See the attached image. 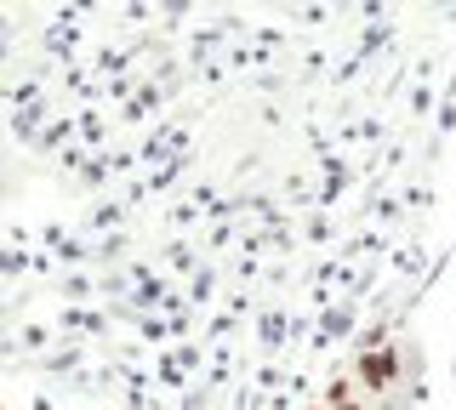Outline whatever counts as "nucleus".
Instances as JSON below:
<instances>
[{"mask_svg":"<svg viewBox=\"0 0 456 410\" xmlns=\"http://www.w3.org/2000/svg\"><path fill=\"white\" fill-rule=\"evenodd\" d=\"M354 382L365 388V399L370 393H388L394 382H399V348H370V353H354Z\"/></svg>","mask_w":456,"mask_h":410,"instance_id":"obj_1","label":"nucleus"},{"mask_svg":"<svg viewBox=\"0 0 456 410\" xmlns=\"http://www.w3.org/2000/svg\"><path fill=\"white\" fill-rule=\"evenodd\" d=\"M354 399H360V382H354V376H331V382H325V393H320L325 410H342V405H354Z\"/></svg>","mask_w":456,"mask_h":410,"instance_id":"obj_2","label":"nucleus"},{"mask_svg":"<svg viewBox=\"0 0 456 410\" xmlns=\"http://www.w3.org/2000/svg\"><path fill=\"white\" fill-rule=\"evenodd\" d=\"M370 348H388V325H370V331H360V348H354V353H370Z\"/></svg>","mask_w":456,"mask_h":410,"instance_id":"obj_3","label":"nucleus"},{"mask_svg":"<svg viewBox=\"0 0 456 410\" xmlns=\"http://www.w3.org/2000/svg\"><path fill=\"white\" fill-rule=\"evenodd\" d=\"M342 410H370V405H365V399H354V405H342Z\"/></svg>","mask_w":456,"mask_h":410,"instance_id":"obj_4","label":"nucleus"},{"mask_svg":"<svg viewBox=\"0 0 456 410\" xmlns=\"http://www.w3.org/2000/svg\"><path fill=\"white\" fill-rule=\"evenodd\" d=\"M303 410H325V405H303Z\"/></svg>","mask_w":456,"mask_h":410,"instance_id":"obj_5","label":"nucleus"}]
</instances>
